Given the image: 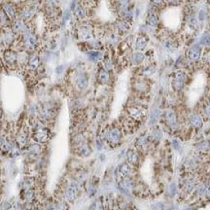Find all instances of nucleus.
<instances>
[{"mask_svg": "<svg viewBox=\"0 0 210 210\" xmlns=\"http://www.w3.org/2000/svg\"><path fill=\"white\" fill-rule=\"evenodd\" d=\"M194 188V179L188 178L183 182V189L186 192L189 193V192L193 191Z\"/></svg>", "mask_w": 210, "mask_h": 210, "instance_id": "24", "label": "nucleus"}, {"mask_svg": "<svg viewBox=\"0 0 210 210\" xmlns=\"http://www.w3.org/2000/svg\"><path fill=\"white\" fill-rule=\"evenodd\" d=\"M166 1L171 6H178L181 4V0H166Z\"/></svg>", "mask_w": 210, "mask_h": 210, "instance_id": "33", "label": "nucleus"}, {"mask_svg": "<svg viewBox=\"0 0 210 210\" xmlns=\"http://www.w3.org/2000/svg\"><path fill=\"white\" fill-rule=\"evenodd\" d=\"M34 138L39 142H45L48 138V132L44 127H39L35 132Z\"/></svg>", "mask_w": 210, "mask_h": 210, "instance_id": "17", "label": "nucleus"}, {"mask_svg": "<svg viewBox=\"0 0 210 210\" xmlns=\"http://www.w3.org/2000/svg\"><path fill=\"white\" fill-rule=\"evenodd\" d=\"M102 209H103V206L99 199L93 202V204L91 207V210H102Z\"/></svg>", "mask_w": 210, "mask_h": 210, "instance_id": "29", "label": "nucleus"}, {"mask_svg": "<svg viewBox=\"0 0 210 210\" xmlns=\"http://www.w3.org/2000/svg\"><path fill=\"white\" fill-rule=\"evenodd\" d=\"M188 122H189V124L191 127H193L194 128H200L203 125V121H202V118L199 114H195V113H193L191 114L189 117H188Z\"/></svg>", "mask_w": 210, "mask_h": 210, "instance_id": "9", "label": "nucleus"}, {"mask_svg": "<svg viewBox=\"0 0 210 210\" xmlns=\"http://www.w3.org/2000/svg\"><path fill=\"white\" fill-rule=\"evenodd\" d=\"M152 2L154 3V5L156 7H160V6H163V4H165V0H152Z\"/></svg>", "mask_w": 210, "mask_h": 210, "instance_id": "32", "label": "nucleus"}, {"mask_svg": "<svg viewBox=\"0 0 210 210\" xmlns=\"http://www.w3.org/2000/svg\"><path fill=\"white\" fill-rule=\"evenodd\" d=\"M163 48H165L166 50L168 51H173L179 47V43L177 41V39L173 36H165L163 40Z\"/></svg>", "mask_w": 210, "mask_h": 210, "instance_id": "7", "label": "nucleus"}, {"mask_svg": "<svg viewBox=\"0 0 210 210\" xmlns=\"http://www.w3.org/2000/svg\"><path fill=\"white\" fill-rule=\"evenodd\" d=\"M194 148H195V150L200 151V152L207 151L210 149V142L208 140H201L195 144Z\"/></svg>", "mask_w": 210, "mask_h": 210, "instance_id": "22", "label": "nucleus"}, {"mask_svg": "<svg viewBox=\"0 0 210 210\" xmlns=\"http://www.w3.org/2000/svg\"><path fill=\"white\" fill-rule=\"evenodd\" d=\"M207 185L206 184H200V185H199L198 187H197V194H199V195H201V194H205L206 192H207Z\"/></svg>", "mask_w": 210, "mask_h": 210, "instance_id": "27", "label": "nucleus"}, {"mask_svg": "<svg viewBox=\"0 0 210 210\" xmlns=\"http://www.w3.org/2000/svg\"><path fill=\"white\" fill-rule=\"evenodd\" d=\"M119 188H120V190H122L124 193L128 194L130 191L133 190L134 183L129 177L128 178H123L119 182Z\"/></svg>", "mask_w": 210, "mask_h": 210, "instance_id": "8", "label": "nucleus"}, {"mask_svg": "<svg viewBox=\"0 0 210 210\" xmlns=\"http://www.w3.org/2000/svg\"><path fill=\"white\" fill-rule=\"evenodd\" d=\"M172 145H173V147H174L177 150L179 148V146H180V144H179V142L177 140H173L172 141Z\"/></svg>", "mask_w": 210, "mask_h": 210, "instance_id": "35", "label": "nucleus"}, {"mask_svg": "<svg viewBox=\"0 0 210 210\" xmlns=\"http://www.w3.org/2000/svg\"><path fill=\"white\" fill-rule=\"evenodd\" d=\"M162 137H163V132L160 128H154L148 135L150 142H159L162 139Z\"/></svg>", "mask_w": 210, "mask_h": 210, "instance_id": "18", "label": "nucleus"}, {"mask_svg": "<svg viewBox=\"0 0 210 210\" xmlns=\"http://www.w3.org/2000/svg\"><path fill=\"white\" fill-rule=\"evenodd\" d=\"M79 191H80V184L75 180H71L65 188V197L67 200L74 201L78 197Z\"/></svg>", "mask_w": 210, "mask_h": 210, "instance_id": "5", "label": "nucleus"}, {"mask_svg": "<svg viewBox=\"0 0 210 210\" xmlns=\"http://www.w3.org/2000/svg\"><path fill=\"white\" fill-rule=\"evenodd\" d=\"M28 152H29L30 154H33V155H37L39 152H40V146L37 145V144H34V145H31L29 148H28Z\"/></svg>", "mask_w": 210, "mask_h": 210, "instance_id": "28", "label": "nucleus"}, {"mask_svg": "<svg viewBox=\"0 0 210 210\" xmlns=\"http://www.w3.org/2000/svg\"><path fill=\"white\" fill-rule=\"evenodd\" d=\"M98 81L100 84H107L110 80V75L109 72L106 69H100L98 72Z\"/></svg>", "mask_w": 210, "mask_h": 210, "instance_id": "19", "label": "nucleus"}, {"mask_svg": "<svg viewBox=\"0 0 210 210\" xmlns=\"http://www.w3.org/2000/svg\"><path fill=\"white\" fill-rule=\"evenodd\" d=\"M149 43V38L148 36L144 35V34H141V35H138L136 38V41H135V48L138 50V51H143L145 49L148 45Z\"/></svg>", "mask_w": 210, "mask_h": 210, "instance_id": "12", "label": "nucleus"}, {"mask_svg": "<svg viewBox=\"0 0 210 210\" xmlns=\"http://www.w3.org/2000/svg\"><path fill=\"white\" fill-rule=\"evenodd\" d=\"M88 84H89V79H88V76H87L86 74L82 73V74H79L77 76L76 85L78 86L79 89H81V90L86 89L87 87H88Z\"/></svg>", "mask_w": 210, "mask_h": 210, "instance_id": "16", "label": "nucleus"}, {"mask_svg": "<svg viewBox=\"0 0 210 210\" xmlns=\"http://www.w3.org/2000/svg\"><path fill=\"white\" fill-rule=\"evenodd\" d=\"M209 102H210V96H209Z\"/></svg>", "mask_w": 210, "mask_h": 210, "instance_id": "36", "label": "nucleus"}, {"mask_svg": "<svg viewBox=\"0 0 210 210\" xmlns=\"http://www.w3.org/2000/svg\"><path fill=\"white\" fill-rule=\"evenodd\" d=\"M159 21H160V19H159V16L156 12H150L148 14L146 19V25L148 27L155 28L156 26H158Z\"/></svg>", "mask_w": 210, "mask_h": 210, "instance_id": "13", "label": "nucleus"}, {"mask_svg": "<svg viewBox=\"0 0 210 210\" xmlns=\"http://www.w3.org/2000/svg\"><path fill=\"white\" fill-rule=\"evenodd\" d=\"M186 82H187V74L185 71L178 69L175 72H173L171 76V87L173 91L176 92H180L181 91H183Z\"/></svg>", "mask_w": 210, "mask_h": 210, "instance_id": "1", "label": "nucleus"}, {"mask_svg": "<svg viewBox=\"0 0 210 210\" xmlns=\"http://www.w3.org/2000/svg\"><path fill=\"white\" fill-rule=\"evenodd\" d=\"M127 113L133 121H141L146 117V108L142 105H132L127 108Z\"/></svg>", "mask_w": 210, "mask_h": 210, "instance_id": "4", "label": "nucleus"}, {"mask_svg": "<svg viewBox=\"0 0 210 210\" xmlns=\"http://www.w3.org/2000/svg\"><path fill=\"white\" fill-rule=\"evenodd\" d=\"M205 12L203 11V10H201L200 12H199V17H198V20H199V21H203L204 20V19H205Z\"/></svg>", "mask_w": 210, "mask_h": 210, "instance_id": "34", "label": "nucleus"}, {"mask_svg": "<svg viewBox=\"0 0 210 210\" xmlns=\"http://www.w3.org/2000/svg\"><path fill=\"white\" fill-rule=\"evenodd\" d=\"M127 161L130 165H137L139 162V155L138 152H137L135 149H129L127 152Z\"/></svg>", "mask_w": 210, "mask_h": 210, "instance_id": "10", "label": "nucleus"}, {"mask_svg": "<svg viewBox=\"0 0 210 210\" xmlns=\"http://www.w3.org/2000/svg\"><path fill=\"white\" fill-rule=\"evenodd\" d=\"M132 60L134 64H140L145 60V55H144L142 52H140V51L139 52H136L132 55Z\"/></svg>", "mask_w": 210, "mask_h": 210, "instance_id": "23", "label": "nucleus"}, {"mask_svg": "<svg viewBox=\"0 0 210 210\" xmlns=\"http://www.w3.org/2000/svg\"><path fill=\"white\" fill-rule=\"evenodd\" d=\"M150 143L148 135H140L135 141V146L138 150H145Z\"/></svg>", "mask_w": 210, "mask_h": 210, "instance_id": "15", "label": "nucleus"}, {"mask_svg": "<svg viewBox=\"0 0 210 210\" xmlns=\"http://www.w3.org/2000/svg\"><path fill=\"white\" fill-rule=\"evenodd\" d=\"M202 112H203L204 116H206V117L210 118V102L209 103H206L203 108H202Z\"/></svg>", "mask_w": 210, "mask_h": 210, "instance_id": "31", "label": "nucleus"}, {"mask_svg": "<svg viewBox=\"0 0 210 210\" xmlns=\"http://www.w3.org/2000/svg\"><path fill=\"white\" fill-rule=\"evenodd\" d=\"M161 117V111L160 109H158V108H156V109H153L151 111L150 113V116H149V123L150 125H155L157 124V122L159 120V118Z\"/></svg>", "mask_w": 210, "mask_h": 210, "instance_id": "21", "label": "nucleus"}, {"mask_svg": "<svg viewBox=\"0 0 210 210\" xmlns=\"http://www.w3.org/2000/svg\"><path fill=\"white\" fill-rule=\"evenodd\" d=\"M202 55V49L199 44H194L191 45L189 48L186 50V57L188 60L192 62L199 61Z\"/></svg>", "mask_w": 210, "mask_h": 210, "instance_id": "6", "label": "nucleus"}, {"mask_svg": "<svg viewBox=\"0 0 210 210\" xmlns=\"http://www.w3.org/2000/svg\"><path fill=\"white\" fill-rule=\"evenodd\" d=\"M155 71H156L155 65H153V64H149V65H147L146 67H144V69H143V71H142V74H143L144 76H146V77H150L151 75H153V74L155 73Z\"/></svg>", "mask_w": 210, "mask_h": 210, "instance_id": "25", "label": "nucleus"}, {"mask_svg": "<svg viewBox=\"0 0 210 210\" xmlns=\"http://www.w3.org/2000/svg\"><path fill=\"white\" fill-rule=\"evenodd\" d=\"M134 89L138 92H145L146 91H148L149 86H148V84L145 80L140 79V80H138L134 84Z\"/></svg>", "mask_w": 210, "mask_h": 210, "instance_id": "20", "label": "nucleus"}, {"mask_svg": "<svg viewBox=\"0 0 210 210\" xmlns=\"http://www.w3.org/2000/svg\"><path fill=\"white\" fill-rule=\"evenodd\" d=\"M162 116L165 126L169 129L176 130L179 128V118L177 116V113L173 109L169 108V109L164 110Z\"/></svg>", "mask_w": 210, "mask_h": 210, "instance_id": "2", "label": "nucleus"}, {"mask_svg": "<svg viewBox=\"0 0 210 210\" xmlns=\"http://www.w3.org/2000/svg\"><path fill=\"white\" fill-rule=\"evenodd\" d=\"M50 210H66V204L62 201L57 202V203L54 204L52 207H51Z\"/></svg>", "mask_w": 210, "mask_h": 210, "instance_id": "26", "label": "nucleus"}, {"mask_svg": "<svg viewBox=\"0 0 210 210\" xmlns=\"http://www.w3.org/2000/svg\"><path fill=\"white\" fill-rule=\"evenodd\" d=\"M127 24L126 23V21H122V23H119V25H117V30L119 31H127Z\"/></svg>", "mask_w": 210, "mask_h": 210, "instance_id": "30", "label": "nucleus"}, {"mask_svg": "<svg viewBox=\"0 0 210 210\" xmlns=\"http://www.w3.org/2000/svg\"><path fill=\"white\" fill-rule=\"evenodd\" d=\"M76 149H77V154L81 157H88L92 153L91 147L85 142L79 144V145H76Z\"/></svg>", "mask_w": 210, "mask_h": 210, "instance_id": "14", "label": "nucleus"}, {"mask_svg": "<svg viewBox=\"0 0 210 210\" xmlns=\"http://www.w3.org/2000/svg\"><path fill=\"white\" fill-rule=\"evenodd\" d=\"M117 171L123 178H128L132 173V168L129 163H123L117 168Z\"/></svg>", "mask_w": 210, "mask_h": 210, "instance_id": "11", "label": "nucleus"}, {"mask_svg": "<svg viewBox=\"0 0 210 210\" xmlns=\"http://www.w3.org/2000/svg\"><path fill=\"white\" fill-rule=\"evenodd\" d=\"M122 132L117 127H112L107 129L105 133V140L111 146H117L122 141Z\"/></svg>", "mask_w": 210, "mask_h": 210, "instance_id": "3", "label": "nucleus"}]
</instances>
